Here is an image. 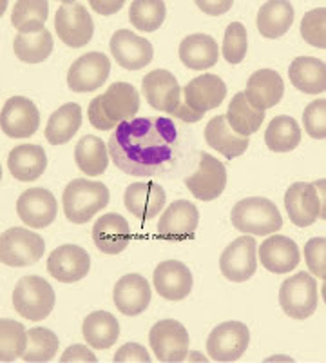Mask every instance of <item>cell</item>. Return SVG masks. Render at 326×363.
<instances>
[{"instance_id":"obj_1","label":"cell","mask_w":326,"mask_h":363,"mask_svg":"<svg viewBox=\"0 0 326 363\" xmlns=\"http://www.w3.org/2000/svg\"><path fill=\"white\" fill-rule=\"evenodd\" d=\"M115 165L131 177H158L173 167L180 131L165 116L132 118L112 129L107 142Z\"/></svg>"},{"instance_id":"obj_2","label":"cell","mask_w":326,"mask_h":363,"mask_svg":"<svg viewBox=\"0 0 326 363\" xmlns=\"http://www.w3.org/2000/svg\"><path fill=\"white\" fill-rule=\"evenodd\" d=\"M140 109V95L129 82H115L103 95L95 96L89 102V122L98 131L116 129L124 122L136 118Z\"/></svg>"},{"instance_id":"obj_3","label":"cell","mask_w":326,"mask_h":363,"mask_svg":"<svg viewBox=\"0 0 326 363\" xmlns=\"http://www.w3.org/2000/svg\"><path fill=\"white\" fill-rule=\"evenodd\" d=\"M231 222L238 231L252 236H269L283 227V218L274 202L263 196H250L235 203Z\"/></svg>"},{"instance_id":"obj_4","label":"cell","mask_w":326,"mask_h":363,"mask_svg":"<svg viewBox=\"0 0 326 363\" xmlns=\"http://www.w3.org/2000/svg\"><path fill=\"white\" fill-rule=\"evenodd\" d=\"M109 189L102 182L76 178L64 189V213L73 223H87L109 203Z\"/></svg>"},{"instance_id":"obj_5","label":"cell","mask_w":326,"mask_h":363,"mask_svg":"<svg viewBox=\"0 0 326 363\" xmlns=\"http://www.w3.org/2000/svg\"><path fill=\"white\" fill-rule=\"evenodd\" d=\"M326 180H318L314 184L298 182L289 187L285 194V209L293 225L310 227L315 220L326 218Z\"/></svg>"},{"instance_id":"obj_6","label":"cell","mask_w":326,"mask_h":363,"mask_svg":"<svg viewBox=\"0 0 326 363\" xmlns=\"http://www.w3.org/2000/svg\"><path fill=\"white\" fill-rule=\"evenodd\" d=\"M13 307L31 322L46 320L54 307V291L44 278L24 277L13 291Z\"/></svg>"},{"instance_id":"obj_7","label":"cell","mask_w":326,"mask_h":363,"mask_svg":"<svg viewBox=\"0 0 326 363\" xmlns=\"http://www.w3.org/2000/svg\"><path fill=\"white\" fill-rule=\"evenodd\" d=\"M44 252V238L25 227H11L0 236V260L9 267H29L37 264Z\"/></svg>"},{"instance_id":"obj_8","label":"cell","mask_w":326,"mask_h":363,"mask_svg":"<svg viewBox=\"0 0 326 363\" xmlns=\"http://www.w3.org/2000/svg\"><path fill=\"white\" fill-rule=\"evenodd\" d=\"M281 309L293 320H306L318 309V281L306 271L286 278L279 289Z\"/></svg>"},{"instance_id":"obj_9","label":"cell","mask_w":326,"mask_h":363,"mask_svg":"<svg viewBox=\"0 0 326 363\" xmlns=\"http://www.w3.org/2000/svg\"><path fill=\"white\" fill-rule=\"evenodd\" d=\"M250 343V330L241 322H225L212 329L206 338V354L214 362H238Z\"/></svg>"},{"instance_id":"obj_10","label":"cell","mask_w":326,"mask_h":363,"mask_svg":"<svg viewBox=\"0 0 326 363\" xmlns=\"http://www.w3.org/2000/svg\"><path fill=\"white\" fill-rule=\"evenodd\" d=\"M54 29L60 40L69 48H83L95 33L91 13L80 2H64L54 17Z\"/></svg>"},{"instance_id":"obj_11","label":"cell","mask_w":326,"mask_h":363,"mask_svg":"<svg viewBox=\"0 0 326 363\" xmlns=\"http://www.w3.org/2000/svg\"><path fill=\"white\" fill-rule=\"evenodd\" d=\"M149 342L154 356L161 363L183 362L189 351V333L173 318L154 323L149 333Z\"/></svg>"},{"instance_id":"obj_12","label":"cell","mask_w":326,"mask_h":363,"mask_svg":"<svg viewBox=\"0 0 326 363\" xmlns=\"http://www.w3.org/2000/svg\"><path fill=\"white\" fill-rule=\"evenodd\" d=\"M187 189L202 202H212L219 199L227 187V169L216 157L199 153V165L196 173L185 178Z\"/></svg>"},{"instance_id":"obj_13","label":"cell","mask_w":326,"mask_h":363,"mask_svg":"<svg viewBox=\"0 0 326 363\" xmlns=\"http://www.w3.org/2000/svg\"><path fill=\"white\" fill-rule=\"evenodd\" d=\"M199 223V211L189 200H176L170 203L160 222H158V236L167 242H185L192 240Z\"/></svg>"},{"instance_id":"obj_14","label":"cell","mask_w":326,"mask_h":363,"mask_svg":"<svg viewBox=\"0 0 326 363\" xmlns=\"http://www.w3.org/2000/svg\"><path fill=\"white\" fill-rule=\"evenodd\" d=\"M256 249V240L250 235L240 236L232 244H228L219 258V269L223 272V277L235 284L250 280L257 269Z\"/></svg>"},{"instance_id":"obj_15","label":"cell","mask_w":326,"mask_h":363,"mask_svg":"<svg viewBox=\"0 0 326 363\" xmlns=\"http://www.w3.org/2000/svg\"><path fill=\"white\" fill-rule=\"evenodd\" d=\"M111 60L103 53H86L71 64L67 86L75 93H91L100 89L109 79Z\"/></svg>"},{"instance_id":"obj_16","label":"cell","mask_w":326,"mask_h":363,"mask_svg":"<svg viewBox=\"0 0 326 363\" xmlns=\"http://www.w3.org/2000/svg\"><path fill=\"white\" fill-rule=\"evenodd\" d=\"M40 125V113L33 100L25 96H11L2 108L0 128L9 138H29Z\"/></svg>"},{"instance_id":"obj_17","label":"cell","mask_w":326,"mask_h":363,"mask_svg":"<svg viewBox=\"0 0 326 363\" xmlns=\"http://www.w3.org/2000/svg\"><path fill=\"white\" fill-rule=\"evenodd\" d=\"M91 269V256L80 245L66 244L54 249L47 258V271L54 280L75 284L83 280Z\"/></svg>"},{"instance_id":"obj_18","label":"cell","mask_w":326,"mask_h":363,"mask_svg":"<svg viewBox=\"0 0 326 363\" xmlns=\"http://www.w3.org/2000/svg\"><path fill=\"white\" fill-rule=\"evenodd\" d=\"M141 91L151 108L173 115L182 102V87L176 77L167 69H154L141 80Z\"/></svg>"},{"instance_id":"obj_19","label":"cell","mask_w":326,"mask_h":363,"mask_svg":"<svg viewBox=\"0 0 326 363\" xmlns=\"http://www.w3.org/2000/svg\"><path fill=\"white\" fill-rule=\"evenodd\" d=\"M111 53L118 66L127 71L144 69L154 57L153 44L129 29H118L111 37Z\"/></svg>"},{"instance_id":"obj_20","label":"cell","mask_w":326,"mask_h":363,"mask_svg":"<svg viewBox=\"0 0 326 363\" xmlns=\"http://www.w3.org/2000/svg\"><path fill=\"white\" fill-rule=\"evenodd\" d=\"M57 199L44 187H31L18 196L17 213L24 225L31 229H44L57 218Z\"/></svg>"},{"instance_id":"obj_21","label":"cell","mask_w":326,"mask_h":363,"mask_svg":"<svg viewBox=\"0 0 326 363\" xmlns=\"http://www.w3.org/2000/svg\"><path fill=\"white\" fill-rule=\"evenodd\" d=\"M153 284L158 294L169 301H182L192 291V272L183 262L165 260L154 269Z\"/></svg>"},{"instance_id":"obj_22","label":"cell","mask_w":326,"mask_h":363,"mask_svg":"<svg viewBox=\"0 0 326 363\" xmlns=\"http://www.w3.org/2000/svg\"><path fill=\"white\" fill-rule=\"evenodd\" d=\"M227 95V84L218 74H199L182 89L183 102L194 111L203 113L221 106Z\"/></svg>"},{"instance_id":"obj_23","label":"cell","mask_w":326,"mask_h":363,"mask_svg":"<svg viewBox=\"0 0 326 363\" xmlns=\"http://www.w3.org/2000/svg\"><path fill=\"white\" fill-rule=\"evenodd\" d=\"M165 191L156 182H136L125 189L124 203L125 209L136 218L153 220L160 215L165 206Z\"/></svg>"},{"instance_id":"obj_24","label":"cell","mask_w":326,"mask_h":363,"mask_svg":"<svg viewBox=\"0 0 326 363\" xmlns=\"http://www.w3.org/2000/svg\"><path fill=\"white\" fill-rule=\"evenodd\" d=\"M131 227L124 216L107 213L100 216L93 225V242L103 255L115 256L125 251L131 242Z\"/></svg>"},{"instance_id":"obj_25","label":"cell","mask_w":326,"mask_h":363,"mask_svg":"<svg viewBox=\"0 0 326 363\" xmlns=\"http://www.w3.org/2000/svg\"><path fill=\"white\" fill-rule=\"evenodd\" d=\"M116 309L125 316H138L151 303V285L141 274H125L112 291Z\"/></svg>"},{"instance_id":"obj_26","label":"cell","mask_w":326,"mask_h":363,"mask_svg":"<svg viewBox=\"0 0 326 363\" xmlns=\"http://www.w3.org/2000/svg\"><path fill=\"white\" fill-rule=\"evenodd\" d=\"M257 255L263 267L274 274H285V272L293 271L301 262L298 244L283 235H274L264 240Z\"/></svg>"},{"instance_id":"obj_27","label":"cell","mask_w":326,"mask_h":363,"mask_svg":"<svg viewBox=\"0 0 326 363\" xmlns=\"http://www.w3.org/2000/svg\"><path fill=\"white\" fill-rule=\"evenodd\" d=\"M248 102L260 111L274 108L285 95V82L274 69H257L250 74L247 91H243Z\"/></svg>"},{"instance_id":"obj_28","label":"cell","mask_w":326,"mask_h":363,"mask_svg":"<svg viewBox=\"0 0 326 363\" xmlns=\"http://www.w3.org/2000/svg\"><path fill=\"white\" fill-rule=\"evenodd\" d=\"M8 167L13 178L18 182H35L46 171L47 155L37 144H21L11 149Z\"/></svg>"},{"instance_id":"obj_29","label":"cell","mask_w":326,"mask_h":363,"mask_svg":"<svg viewBox=\"0 0 326 363\" xmlns=\"http://www.w3.org/2000/svg\"><path fill=\"white\" fill-rule=\"evenodd\" d=\"M180 60L183 66L194 71H205L219 60V45L205 33L189 35L180 44Z\"/></svg>"},{"instance_id":"obj_30","label":"cell","mask_w":326,"mask_h":363,"mask_svg":"<svg viewBox=\"0 0 326 363\" xmlns=\"http://www.w3.org/2000/svg\"><path fill=\"white\" fill-rule=\"evenodd\" d=\"M205 140L212 149H216L228 160L241 157L248 147L247 136L232 131L225 115H218L209 120L205 128Z\"/></svg>"},{"instance_id":"obj_31","label":"cell","mask_w":326,"mask_h":363,"mask_svg":"<svg viewBox=\"0 0 326 363\" xmlns=\"http://www.w3.org/2000/svg\"><path fill=\"white\" fill-rule=\"evenodd\" d=\"M290 82L306 95H321L326 91V64L314 57H298L289 67Z\"/></svg>"},{"instance_id":"obj_32","label":"cell","mask_w":326,"mask_h":363,"mask_svg":"<svg viewBox=\"0 0 326 363\" xmlns=\"http://www.w3.org/2000/svg\"><path fill=\"white\" fill-rule=\"evenodd\" d=\"M83 338L93 349L105 351L120 338V323L107 311H96L86 316L82 325Z\"/></svg>"},{"instance_id":"obj_33","label":"cell","mask_w":326,"mask_h":363,"mask_svg":"<svg viewBox=\"0 0 326 363\" xmlns=\"http://www.w3.org/2000/svg\"><path fill=\"white\" fill-rule=\"evenodd\" d=\"M293 8L285 0H270L264 2L257 11V29L264 38H279L292 28Z\"/></svg>"},{"instance_id":"obj_34","label":"cell","mask_w":326,"mask_h":363,"mask_svg":"<svg viewBox=\"0 0 326 363\" xmlns=\"http://www.w3.org/2000/svg\"><path fill=\"white\" fill-rule=\"evenodd\" d=\"M82 125V108L78 104H66L58 108L47 120L46 140L53 145H62L76 135V131Z\"/></svg>"},{"instance_id":"obj_35","label":"cell","mask_w":326,"mask_h":363,"mask_svg":"<svg viewBox=\"0 0 326 363\" xmlns=\"http://www.w3.org/2000/svg\"><path fill=\"white\" fill-rule=\"evenodd\" d=\"M75 162L87 177H100L109 165V149L98 136L86 135L75 147Z\"/></svg>"},{"instance_id":"obj_36","label":"cell","mask_w":326,"mask_h":363,"mask_svg":"<svg viewBox=\"0 0 326 363\" xmlns=\"http://www.w3.org/2000/svg\"><path fill=\"white\" fill-rule=\"evenodd\" d=\"M225 116H227V122L232 131L248 138L252 133L260 131V128L263 125L264 111L254 108L247 100L243 91H240L228 104V111Z\"/></svg>"},{"instance_id":"obj_37","label":"cell","mask_w":326,"mask_h":363,"mask_svg":"<svg viewBox=\"0 0 326 363\" xmlns=\"http://www.w3.org/2000/svg\"><path fill=\"white\" fill-rule=\"evenodd\" d=\"M264 142L274 153H290L301 142V128L292 116L279 115L272 118L264 131Z\"/></svg>"},{"instance_id":"obj_38","label":"cell","mask_w":326,"mask_h":363,"mask_svg":"<svg viewBox=\"0 0 326 363\" xmlns=\"http://www.w3.org/2000/svg\"><path fill=\"white\" fill-rule=\"evenodd\" d=\"M50 4L46 0H18L11 13V24L21 35L38 33L47 22Z\"/></svg>"},{"instance_id":"obj_39","label":"cell","mask_w":326,"mask_h":363,"mask_svg":"<svg viewBox=\"0 0 326 363\" xmlns=\"http://www.w3.org/2000/svg\"><path fill=\"white\" fill-rule=\"evenodd\" d=\"M13 51L24 64H40L53 53V37L47 29L38 33L17 35L13 40Z\"/></svg>"},{"instance_id":"obj_40","label":"cell","mask_w":326,"mask_h":363,"mask_svg":"<svg viewBox=\"0 0 326 363\" xmlns=\"http://www.w3.org/2000/svg\"><path fill=\"white\" fill-rule=\"evenodd\" d=\"M28 349V330L24 325L9 318L0 320V362H15L22 358Z\"/></svg>"},{"instance_id":"obj_41","label":"cell","mask_w":326,"mask_h":363,"mask_svg":"<svg viewBox=\"0 0 326 363\" xmlns=\"http://www.w3.org/2000/svg\"><path fill=\"white\" fill-rule=\"evenodd\" d=\"M58 336L46 327H31L28 330V349L22 359L28 363L51 362L58 352Z\"/></svg>"},{"instance_id":"obj_42","label":"cell","mask_w":326,"mask_h":363,"mask_svg":"<svg viewBox=\"0 0 326 363\" xmlns=\"http://www.w3.org/2000/svg\"><path fill=\"white\" fill-rule=\"evenodd\" d=\"M167 8L161 0H134L129 8V21L140 31L151 33L165 22Z\"/></svg>"},{"instance_id":"obj_43","label":"cell","mask_w":326,"mask_h":363,"mask_svg":"<svg viewBox=\"0 0 326 363\" xmlns=\"http://www.w3.org/2000/svg\"><path fill=\"white\" fill-rule=\"evenodd\" d=\"M223 57L228 64L243 62L248 51V35L241 22H231L225 29L223 37Z\"/></svg>"},{"instance_id":"obj_44","label":"cell","mask_w":326,"mask_h":363,"mask_svg":"<svg viewBox=\"0 0 326 363\" xmlns=\"http://www.w3.org/2000/svg\"><path fill=\"white\" fill-rule=\"evenodd\" d=\"M301 37L306 44L325 50L326 48V8L308 11L301 21Z\"/></svg>"},{"instance_id":"obj_45","label":"cell","mask_w":326,"mask_h":363,"mask_svg":"<svg viewBox=\"0 0 326 363\" xmlns=\"http://www.w3.org/2000/svg\"><path fill=\"white\" fill-rule=\"evenodd\" d=\"M303 125L310 138L325 140L326 138V100L318 99L306 106L303 111Z\"/></svg>"},{"instance_id":"obj_46","label":"cell","mask_w":326,"mask_h":363,"mask_svg":"<svg viewBox=\"0 0 326 363\" xmlns=\"http://www.w3.org/2000/svg\"><path fill=\"white\" fill-rule=\"evenodd\" d=\"M305 260L314 277L326 280V238H312L305 245Z\"/></svg>"},{"instance_id":"obj_47","label":"cell","mask_w":326,"mask_h":363,"mask_svg":"<svg viewBox=\"0 0 326 363\" xmlns=\"http://www.w3.org/2000/svg\"><path fill=\"white\" fill-rule=\"evenodd\" d=\"M115 363H134V362H141V363H151V356L147 352L144 345L140 343H127V345L120 347L118 351H116L115 358H112Z\"/></svg>"},{"instance_id":"obj_48","label":"cell","mask_w":326,"mask_h":363,"mask_svg":"<svg viewBox=\"0 0 326 363\" xmlns=\"http://www.w3.org/2000/svg\"><path fill=\"white\" fill-rule=\"evenodd\" d=\"M71 362H87V363H96L98 358L93 354L86 345H71L69 349H66L62 356H60V363H71Z\"/></svg>"},{"instance_id":"obj_49","label":"cell","mask_w":326,"mask_h":363,"mask_svg":"<svg viewBox=\"0 0 326 363\" xmlns=\"http://www.w3.org/2000/svg\"><path fill=\"white\" fill-rule=\"evenodd\" d=\"M196 6H198L202 11H205L206 15H214V17H218V15H223V13H227L228 9L234 6V2L232 0H227V2H221V0H216V2H211V0H198L196 2Z\"/></svg>"},{"instance_id":"obj_50","label":"cell","mask_w":326,"mask_h":363,"mask_svg":"<svg viewBox=\"0 0 326 363\" xmlns=\"http://www.w3.org/2000/svg\"><path fill=\"white\" fill-rule=\"evenodd\" d=\"M173 116L183 120V122H187V124H194V122H198V120L203 118V113H198L192 108H189L182 99V102H180V106L176 108V111L173 113Z\"/></svg>"},{"instance_id":"obj_51","label":"cell","mask_w":326,"mask_h":363,"mask_svg":"<svg viewBox=\"0 0 326 363\" xmlns=\"http://www.w3.org/2000/svg\"><path fill=\"white\" fill-rule=\"evenodd\" d=\"M91 8L100 15H112V13L120 11L124 8V0H115V2H96L91 0Z\"/></svg>"}]
</instances>
